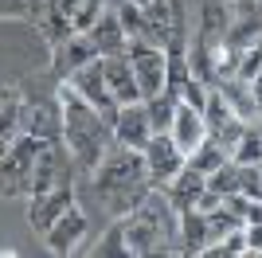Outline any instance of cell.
<instances>
[{
	"label": "cell",
	"mask_w": 262,
	"mask_h": 258,
	"mask_svg": "<svg viewBox=\"0 0 262 258\" xmlns=\"http://www.w3.org/2000/svg\"><path fill=\"white\" fill-rule=\"evenodd\" d=\"M35 157H39V137L24 133L12 141V149L0 157V196H32V176H35Z\"/></svg>",
	"instance_id": "3957f363"
},
{
	"label": "cell",
	"mask_w": 262,
	"mask_h": 258,
	"mask_svg": "<svg viewBox=\"0 0 262 258\" xmlns=\"http://www.w3.org/2000/svg\"><path fill=\"white\" fill-rule=\"evenodd\" d=\"M247 235V254H262V223H243Z\"/></svg>",
	"instance_id": "f546056e"
},
{
	"label": "cell",
	"mask_w": 262,
	"mask_h": 258,
	"mask_svg": "<svg viewBox=\"0 0 262 258\" xmlns=\"http://www.w3.org/2000/svg\"><path fill=\"white\" fill-rule=\"evenodd\" d=\"M59 12H63L75 32H90L102 16V0H59Z\"/></svg>",
	"instance_id": "ffe728a7"
},
{
	"label": "cell",
	"mask_w": 262,
	"mask_h": 258,
	"mask_svg": "<svg viewBox=\"0 0 262 258\" xmlns=\"http://www.w3.org/2000/svg\"><path fill=\"white\" fill-rule=\"evenodd\" d=\"M251 90H254V102H258V110H262V67H258V75L251 78Z\"/></svg>",
	"instance_id": "d6a6232c"
},
{
	"label": "cell",
	"mask_w": 262,
	"mask_h": 258,
	"mask_svg": "<svg viewBox=\"0 0 262 258\" xmlns=\"http://www.w3.org/2000/svg\"><path fill=\"white\" fill-rule=\"evenodd\" d=\"M28 133V106L16 86L0 90V157L12 149V141Z\"/></svg>",
	"instance_id": "8fae6325"
},
{
	"label": "cell",
	"mask_w": 262,
	"mask_h": 258,
	"mask_svg": "<svg viewBox=\"0 0 262 258\" xmlns=\"http://www.w3.org/2000/svg\"><path fill=\"white\" fill-rule=\"evenodd\" d=\"M98 59V47L90 39V32H71L59 47H55V75L59 78H71L78 67H86Z\"/></svg>",
	"instance_id": "7c38bea8"
},
{
	"label": "cell",
	"mask_w": 262,
	"mask_h": 258,
	"mask_svg": "<svg viewBox=\"0 0 262 258\" xmlns=\"http://www.w3.org/2000/svg\"><path fill=\"white\" fill-rule=\"evenodd\" d=\"M247 223H262V200H251V204H247Z\"/></svg>",
	"instance_id": "1f68e13d"
},
{
	"label": "cell",
	"mask_w": 262,
	"mask_h": 258,
	"mask_svg": "<svg viewBox=\"0 0 262 258\" xmlns=\"http://www.w3.org/2000/svg\"><path fill=\"white\" fill-rule=\"evenodd\" d=\"M176 106H180V98L168 94V90H161V94H153V98H145V110H149V125H153V133H168V129H172Z\"/></svg>",
	"instance_id": "44dd1931"
},
{
	"label": "cell",
	"mask_w": 262,
	"mask_h": 258,
	"mask_svg": "<svg viewBox=\"0 0 262 258\" xmlns=\"http://www.w3.org/2000/svg\"><path fill=\"white\" fill-rule=\"evenodd\" d=\"M98 71H102V78H106L110 94L118 98V106L141 102V90H137V78H133L129 55H98Z\"/></svg>",
	"instance_id": "9c48e42d"
},
{
	"label": "cell",
	"mask_w": 262,
	"mask_h": 258,
	"mask_svg": "<svg viewBox=\"0 0 262 258\" xmlns=\"http://www.w3.org/2000/svg\"><path fill=\"white\" fill-rule=\"evenodd\" d=\"M227 161H231V157H227V149H223V145H219V141L211 137V133H208V137H204V141L196 145V153H188V164H192V168H200L204 176H211V172H215L219 164H227Z\"/></svg>",
	"instance_id": "7402d4cb"
},
{
	"label": "cell",
	"mask_w": 262,
	"mask_h": 258,
	"mask_svg": "<svg viewBox=\"0 0 262 258\" xmlns=\"http://www.w3.org/2000/svg\"><path fill=\"white\" fill-rule=\"evenodd\" d=\"M28 200H32V207H28V223H32L35 235H43L47 227L75 204V184H59V188H51V192L28 196Z\"/></svg>",
	"instance_id": "ba28073f"
},
{
	"label": "cell",
	"mask_w": 262,
	"mask_h": 258,
	"mask_svg": "<svg viewBox=\"0 0 262 258\" xmlns=\"http://www.w3.org/2000/svg\"><path fill=\"white\" fill-rule=\"evenodd\" d=\"M63 82H71V86L78 90V94L86 98L90 106H94V110L102 114V118H106L110 125H114V118H118V110H121V106H118V98L110 94L106 78H102V71H98V59H94V63H86V67H78L75 75H71V78H63Z\"/></svg>",
	"instance_id": "52a82bcc"
},
{
	"label": "cell",
	"mask_w": 262,
	"mask_h": 258,
	"mask_svg": "<svg viewBox=\"0 0 262 258\" xmlns=\"http://www.w3.org/2000/svg\"><path fill=\"white\" fill-rule=\"evenodd\" d=\"M247 125H251V121H239V118H231L227 125H223V129H215L211 137H215L219 145L227 149V157H231V153H235V145H239V137H243V129H247Z\"/></svg>",
	"instance_id": "f1b7e54d"
},
{
	"label": "cell",
	"mask_w": 262,
	"mask_h": 258,
	"mask_svg": "<svg viewBox=\"0 0 262 258\" xmlns=\"http://www.w3.org/2000/svg\"><path fill=\"white\" fill-rule=\"evenodd\" d=\"M141 153H145V168H149V184H153V188H168L172 176L188 164V157L176 149V141L168 137V133H153Z\"/></svg>",
	"instance_id": "5b68a950"
},
{
	"label": "cell",
	"mask_w": 262,
	"mask_h": 258,
	"mask_svg": "<svg viewBox=\"0 0 262 258\" xmlns=\"http://www.w3.org/2000/svg\"><path fill=\"white\" fill-rule=\"evenodd\" d=\"M129 55V67H133V78H137V90H141V102L153 98L164 90V47H153L145 39H129L125 47Z\"/></svg>",
	"instance_id": "277c9868"
},
{
	"label": "cell",
	"mask_w": 262,
	"mask_h": 258,
	"mask_svg": "<svg viewBox=\"0 0 262 258\" xmlns=\"http://www.w3.org/2000/svg\"><path fill=\"white\" fill-rule=\"evenodd\" d=\"M121 0H102V8H118Z\"/></svg>",
	"instance_id": "836d02e7"
},
{
	"label": "cell",
	"mask_w": 262,
	"mask_h": 258,
	"mask_svg": "<svg viewBox=\"0 0 262 258\" xmlns=\"http://www.w3.org/2000/svg\"><path fill=\"white\" fill-rule=\"evenodd\" d=\"M208 247V219L192 207L180 211V254H204Z\"/></svg>",
	"instance_id": "d6986e66"
},
{
	"label": "cell",
	"mask_w": 262,
	"mask_h": 258,
	"mask_svg": "<svg viewBox=\"0 0 262 258\" xmlns=\"http://www.w3.org/2000/svg\"><path fill=\"white\" fill-rule=\"evenodd\" d=\"M219 90H223V98H227V106H231V114L239 121H258V102H254V90H251V82L247 78H239V75H231V78H223V82H215Z\"/></svg>",
	"instance_id": "ac0fdd59"
},
{
	"label": "cell",
	"mask_w": 262,
	"mask_h": 258,
	"mask_svg": "<svg viewBox=\"0 0 262 258\" xmlns=\"http://www.w3.org/2000/svg\"><path fill=\"white\" fill-rule=\"evenodd\" d=\"M94 180V196L106 215L121 219V215H133L137 207L145 204V196L153 192L149 184V168H145V153L141 149H129V145H110L102 164L90 172Z\"/></svg>",
	"instance_id": "6da1fadb"
},
{
	"label": "cell",
	"mask_w": 262,
	"mask_h": 258,
	"mask_svg": "<svg viewBox=\"0 0 262 258\" xmlns=\"http://www.w3.org/2000/svg\"><path fill=\"white\" fill-rule=\"evenodd\" d=\"M55 98L63 106V141L71 149V157H75L78 172H94L102 164V157H106V149L114 145V125L71 82H59Z\"/></svg>",
	"instance_id": "7a4b0ae2"
},
{
	"label": "cell",
	"mask_w": 262,
	"mask_h": 258,
	"mask_svg": "<svg viewBox=\"0 0 262 258\" xmlns=\"http://www.w3.org/2000/svg\"><path fill=\"white\" fill-rule=\"evenodd\" d=\"M28 133L39 137V141H59L63 137V106H59V98L39 102V106H28Z\"/></svg>",
	"instance_id": "e0dca14e"
},
{
	"label": "cell",
	"mask_w": 262,
	"mask_h": 258,
	"mask_svg": "<svg viewBox=\"0 0 262 258\" xmlns=\"http://www.w3.org/2000/svg\"><path fill=\"white\" fill-rule=\"evenodd\" d=\"M231 161H239V164H258L262 161V137H258V129H254V121L243 129V137H239V145H235V153H231Z\"/></svg>",
	"instance_id": "cb8c5ba5"
},
{
	"label": "cell",
	"mask_w": 262,
	"mask_h": 258,
	"mask_svg": "<svg viewBox=\"0 0 262 258\" xmlns=\"http://www.w3.org/2000/svg\"><path fill=\"white\" fill-rule=\"evenodd\" d=\"M90 39L98 47V55H125V47H129V35L121 32V20L114 8H102L98 24L90 28Z\"/></svg>",
	"instance_id": "2e32d148"
},
{
	"label": "cell",
	"mask_w": 262,
	"mask_h": 258,
	"mask_svg": "<svg viewBox=\"0 0 262 258\" xmlns=\"http://www.w3.org/2000/svg\"><path fill=\"white\" fill-rule=\"evenodd\" d=\"M231 118H235V114H231L227 98H223V90H219V86L211 82V86H208V102H204V121H208V133L223 129Z\"/></svg>",
	"instance_id": "603a6c76"
},
{
	"label": "cell",
	"mask_w": 262,
	"mask_h": 258,
	"mask_svg": "<svg viewBox=\"0 0 262 258\" xmlns=\"http://www.w3.org/2000/svg\"><path fill=\"white\" fill-rule=\"evenodd\" d=\"M180 102H184V106H192V110H200V114H204V102H208V82H200L196 75L188 78L184 86H180Z\"/></svg>",
	"instance_id": "83f0119b"
},
{
	"label": "cell",
	"mask_w": 262,
	"mask_h": 258,
	"mask_svg": "<svg viewBox=\"0 0 262 258\" xmlns=\"http://www.w3.org/2000/svg\"><path fill=\"white\" fill-rule=\"evenodd\" d=\"M114 12H118V20H121V32L129 35V39H141V32H145V8H141V4L121 0Z\"/></svg>",
	"instance_id": "d4e9b609"
},
{
	"label": "cell",
	"mask_w": 262,
	"mask_h": 258,
	"mask_svg": "<svg viewBox=\"0 0 262 258\" xmlns=\"http://www.w3.org/2000/svg\"><path fill=\"white\" fill-rule=\"evenodd\" d=\"M219 200H223V196H219V192H211V188H204V192L196 196V211H200V215L215 211V207H219Z\"/></svg>",
	"instance_id": "4dcf8cb0"
},
{
	"label": "cell",
	"mask_w": 262,
	"mask_h": 258,
	"mask_svg": "<svg viewBox=\"0 0 262 258\" xmlns=\"http://www.w3.org/2000/svg\"><path fill=\"white\" fill-rule=\"evenodd\" d=\"M168 137L176 141V149L184 153H196V145L204 137H208V121H204V114L200 110H192V106H176V118H172V129H168Z\"/></svg>",
	"instance_id": "4fadbf2b"
},
{
	"label": "cell",
	"mask_w": 262,
	"mask_h": 258,
	"mask_svg": "<svg viewBox=\"0 0 262 258\" xmlns=\"http://www.w3.org/2000/svg\"><path fill=\"white\" fill-rule=\"evenodd\" d=\"M98 254H125V223H121V219H114V223H110V231L106 235L98 239Z\"/></svg>",
	"instance_id": "4316f807"
},
{
	"label": "cell",
	"mask_w": 262,
	"mask_h": 258,
	"mask_svg": "<svg viewBox=\"0 0 262 258\" xmlns=\"http://www.w3.org/2000/svg\"><path fill=\"white\" fill-rule=\"evenodd\" d=\"M86 235H90L86 211H82L78 204H71V207H67V211L43 231V243H47V250H51V254H71V250L82 247V239H86Z\"/></svg>",
	"instance_id": "8992f818"
},
{
	"label": "cell",
	"mask_w": 262,
	"mask_h": 258,
	"mask_svg": "<svg viewBox=\"0 0 262 258\" xmlns=\"http://www.w3.org/2000/svg\"><path fill=\"white\" fill-rule=\"evenodd\" d=\"M254 51H258V55H262V32H258V39H254Z\"/></svg>",
	"instance_id": "e575fe53"
},
{
	"label": "cell",
	"mask_w": 262,
	"mask_h": 258,
	"mask_svg": "<svg viewBox=\"0 0 262 258\" xmlns=\"http://www.w3.org/2000/svg\"><path fill=\"white\" fill-rule=\"evenodd\" d=\"M149 137H153V125H149V110H145V102L121 106L118 118H114V141H118V145H129V149H145Z\"/></svg>",
	"instance_id": "30bf717a"
},
{
	"label": "cell",
	"mask_w": 262,
	"mask_h": 258,
	"mask_svg": "<svg viewBox=\"0 0 262 258\" xmlns=\"http://www.w3.org/2000/svg\"><path fill=\"white\" fill-rule=\"evenodd\" d=\"M204 219H208V243H219V239L227 235V231H235V227H243L239 219H231V215L223 211V200H219V207H215V211H208V215H204Z\"/></svg>",
	"instance_id": "484cf974"
},
{
	"label": "cell",
	"mask_w": 262,
	"mask_h": 258,
	"mask_svg": "<svg viewBox=\"0 0 262 258\" xmlns=\"http://www.w3.org/2000/svg\"><path fill=\"white\" fill-rule=\"evenodd\" d=\"M204 188H208V176H204L200 168H192V164H184V168L172 176V184L161 188V192L172 200L176 211H192V207H196V196L204 192Z\"/></svg>",
	"instance_id": "9a60e30c"
},
{
	"label": "cell",
	"mask_w": 262,
	"mask_h": 258,
	"mask_svg": "<svg viewBox=\"0 0 262 258\" xmlns=\"http://www.w3.org/2000/svg\"><path fill=\"white\" fill-rule=\"evenodd\" d=\"M145 43H153V47H168L172 39H184L180 28L172 20V8H168V0H153V4H145V32H141Z\"/></svg>",
	"instance_id": "5bb4252c"
}]
</instances>
